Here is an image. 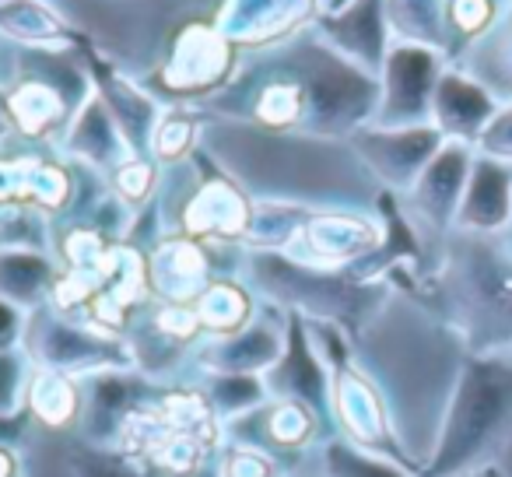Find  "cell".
I'll return each mask as SVG.
<instances>
[{
	"instance_id": "1",
	"label": "cell",
	"mask_w": 512,
	"mask_h": 477,
	"mask_svg": "<svg viewBox=\"0 0 512 477\" xmlns=\"http://www.w3.org/2000/svg\"><path fill=\"white\" fill-rule=\"evenodd\" d=\"M512 428V365L491 355H474L460 369L446 404L432 456L421 477H467L488 467V456Z\"/></svg>"
},
{
	"instance_id": "2",
	"label": "cell",
	"mask_w": 512,
	"mask_h": 477,
	"mask_svg": "<svg viewBox=\"0 0 512 477\" xmlns=\"http://www.w3.org/2000/svg\"><path fill=\"white\" fill-rule=\"evenodd\" d=\"M453 299L474 351L505 348L512 341V264L498 250L470 239L456 260Z\"/></svg>"
},
{
	"instance_id": "3",
	"label": "cell",
	"mask_w": 512,
	"mask_h": 477,
	"mask_svg": "<svg viewBox=\"0 0 512 477\" xmlns=\"http://www.w3.org/2000/svg\"><path fill=\"white\" fill-rule=\"evenodd\" d=\"M260 278L267 285H278L274 292L285 302H302L309 313L323 316V320L348 323L351 330L365 320V309H369V295L358 292V288L344 285V281L320 278L313 271H299V267L285 264L278 257L260 260Z\"/></svg>"
},
{
	"instance_id": "4",
	"label": "cell",
	"mask_w": 512,
	"mask_h": 477,
	"mask_svg": "<svg viewBox=\"0 0 512 477\" xmlns=\"http://www.w3.org/2000/svg\"><path fill=\"white\" fill-rule=\"evenodd\" d=\"M435 88H439V64L428 50L404 46L386 60V102L383 123L390 130L397 127H421L432 113Z\"/></svg>"
},
{
	"instance_id": "5",
	"label": "cell",
	"mask_w": 512,
	"mask_h": 477,
	"mask_svg": "<svg viewBox=\"0 0 512 477\" xmlns=\"http://www.w3.org/2000/svg\"><path fill=\"white\" fill-rule=\"evenodd\" d=\"M264 383L274 400H295V404H306L320 418H334V383L327 379L320 358L309 348L306 327H302L299 316H292L288 348L281 355V362L271 372H264Z\"/></svg>"
},
{
	"instance_id": "6",
	"label": "cell",
	"mask_w": 512,
	"mask_h": 477,
	"mask_svg": "<svg viewBox=\"0 0 512 477\" xmlns=\"http://www.w3.org/2000/svg\"><path fill=\"white\" fill-rule=\"evenodd\" d=\"M358 144L379 176L393 186H414L428 162L442 151V134L439 127H397L365 134Z\"/></svg>"
},
{
	"instance_id": "7",
	"label": "cell",
	"mask_w": 512,
	"mask_h": 477,
	"mask_svg": "<svg viewBox=\"0 0 512 477\" xmlns=\"http://www.w3.org/2000/svg\"><path fill=\"white\" fill-rule=\"evenodd\" d=\"M432 113L439 120V134L467 144L481 141L488 123L498 116V102L481 81L463 78V74H442L432 99Z\"/></svg>"
},
{
	"instance_id": "8",
	"label": "cell",
	"mask_w": 512,
	"mask_h": 477,
	"mask_svg": "<svg viewBox=\"0 0 512 477\" xmlns=\"http://www.w3.org/2000/svg\"><path fill=\"white\" fill-rule=\"evenodd\" d=\"M32 351L39 362L64 376H92V372H109L106 365L130 362L127 351L113 348V341H99V337L81 334L64 323H50L43 334H32Z\"/></svg>"
},
{
	"instance_id": "9",
	"label": "cell",
	"mask_w": 512,
	"mask_h": 477,
	"mask_svg": "<svg viewBox=\"0 0 512 477\" xmlns=\"http://www.w3.org/2000/svg\"><path fill=\"white\" fill-rule=\"evenodd\" d=\"M512 218V172L498 158H477L470 165L467 190H463L456 225L470 232H498Z\"/></svg>"
},
{
	"instance_id": "10",
	"label": "cell",
	"mask_w": 512,
	"mask_h": 477,
	"mask_svg": "<svg viewBox=\"0 0 512 477\" xmlns=\"http://www.w3.org/2000/svg\"><path fill=\"white\" fill-rule=\"evenodd\" d=\"M470 179V151L467 144H446L439 155L428 162V169L414 183V207L435 225H446L460 211L463 190Z\"/></svg>"
},
{
	"instance_id": "11",
	"label": "cell",
	"mask_w": 512,
	"mask_h": 477,
	"mask_svg": "<svg viewBox=\"0 0 512 477\" xmlns=\"http://www.w3.org/2000/svg\"><path fill=\"white\" fill-rule=\"evenodd\" d=\"M281 337L267 327L242 330L235 341L214 344L204 355V362L214 369V376H260V369H274L281 362Z\"/></svg>"
},
{
	"instance_id": "12",
	"label": "cell",
	"mask_w": 512,
	"mask_h": 477,
	"mask_svg": "<svg viewBox=\"0 0 512 477\" xmlns=\"http://www.w3.org/2000/svg\"><path fill=\"white\" fill-rule=\"evenodd\" d=\"M92 393H88V439L92 446H102L109 432L120 428V418H130L134 407V393H141V379L134 376H116V372H99L92 376Z\"/></svg>"
},
{
	"instance_id": "13",
	"label": "cell",
	"mask_w": 512,
	"mask_h": 477,
	"mask_svg": "<svg viewBox=\"0 0 512 477\" xmlns=\"http://www.w3.org/2000/svg\"><path fill=\"white\" fill-rule=\"evenodd\" d=\"M323 474L327 477H411L404 467L386 460L383 453L355 446L351 439H334L323 446Z\"/></svg>"
},
{
	"instance_id": "14",
	"label": "cell",
	"mask_w": 512,
	"mask_h": 477,
	"mask_svg": "<svg viewBox=\"0 0 512 477\" xmlns=\"http://www.w3.org/2000/svg\"><path fill=\"white\" fill-rule=\"evenodd\" d=\"M25 404L53 428L74 421V414L81 411L78 390H74L71 376H64V372H43V376L29 386V400H25Z\"/></svg>"
},
{
	"instance_id": "15",
	"label": "cell",
	"mask_w": 512,
	"mask_h": 477,
	"mask_svg": "<svg viewBox=\"0 0 512 477\" xmlns=\"http://www.w3.org/2000/svg\"><path fill=\"white\" fill-rule=\"evenodd\" d=\"M267 383L264 376H211L207 383V404L225 418H239L253 407L267 404Z\"/></svg>"
},
{
	"instance_id": "16",
	"label": "cell",
	"mask_w": 512,
	"mask_h": 477,
	"mask_svg": "<svg viewBox=\"0 0 512 477\" xmlns=\"http://www.w3.org/2000/svg\"><path fill=\"white\" fill-rule=\"evenodd\" d=\"M50 281V267L39 257H0V292L11 299H36Z\"/></svg>"
},
{
	"instance_id": "17",
	"label": "cell",
	"mask_w": 512,
	"mask_h": 477,
	"mask_svg": "<svg viewBox=\"0 0 512 477\" xmlns=\"http://www.w3.org/2000/svg\"><path fill=\"white\" fill-rule=\"evenodd\" d=\"M477 71H481L477 78L488 92L495 88L498 95H512V22L491 43L484 39V64Z\"/></svg>"
},
{
	"instance_id": "18",
	"label": "cell",
	"mask_w": 512,
	"mask_h": 477,
	"mask_svg": "<svg viewBox=\"0 0 512 477\" xmlns=\"http://www.w3.org/2000/svg\"><path fill=\"white\" fill-rule=\"evenodd\" d=\"M74 474L78 477H144L127 456L109 453L106 446H85L74 453Z\"/></svg>"
},
{
	"instance_id": "19",
	"label": "cell",
	"mask_w": 512,
	"mask_h": 477,
	"mask_svg": "<svg viewBox=\"0 0 512 477\" xmlns=\"http://www.w3.org/2000/svg\"><path fill=\"white\" fill-rule=\"evenodd\" d=\"M25 390H29V383H25V372H22V358L15 355V351H0V414H18L25 411L29 404H22Z\"/></svg>"
},
{
	"instance_id": "20",
	"label": "cell",
	"mask_w": 512,
	"mask_h": 477,
	"mask_svg": "<svg viewBox=\"0 0 512 477\" xmlns=\"http://www.w3.org/2000/svg\"><path fill=\"white\" fill-rule=\"evenodd\" d=\"M481 148L488 151V158L512 162V106L502 109V113L488 123V130L481 134Z\"/></svg>"
},
{
	"instance_id": "21",
	"label": "cell",
	"mask_w": 512,
	"mask_h": 477,
	"mask_svg": "<svg viewBox=\"0 0 512 477\" xmlns=\"http://www.w3.org/2000/svg\"><path fill=\"white\" fill-rule=\"evenodd\" d=\"M221 477H274V463L260 449H235L221 467Z\"/></svg>"
},
{
	"instance_id": "22",
	"label": "cell",
	"mask_w": 512,
	"mask_h": 477,
	"mask_svg": "<svg viewBox=\"0 0 512 477\" xmlns=\"http://www.w3.org/2000/svg\"><path fill=\"white\" fill-rule=\"evenodd\" d=\"M15 330H18L15 309L0 302V351H8V348H11V337H15Z\"/></svg>"
},
{
	"instance_id": "23",
	"label": "cell",
	"mask_w": 512,
	"mask_h": 477,
	"mask_svg": "<svg viewBox=\"0 0 512 477\" xmlns=\"http://www.w3.org/2000/svg\"><path fill=\"white\" fill-rule=\"evenodd\" d=\"M467 477H502V470H498V467H491V463H488V467L474 470V474H467Z\"/></svg>"
}]
</instances>
